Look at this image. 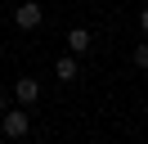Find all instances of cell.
<instances>
[{"mask_svg": "<svg viewBox=\"0 0 148 144\" xmlns=\"http://www.w3.org/2000/svg\"><path fill=\"white\" fill-rule=\"evenodd\" d=\"M5 108H9V95H5V90H0V113H5Z\"/></svg>", "mask_w": 148, "mask_h": 144, "instance_id": "ba28073f", "label": "cell"}, {"mask_svg": "<svg viewBox=\"0 0 148 144\" xmlns=\"http://www.w3.org/2000/svg\"><path fill=\"white\" fill-rule=\"evenodd\" d=\"M139 32H144V36H148V5H144V9H139Z\"/></svg>", "mask_w": 148, "mask_h": 144, "instance_id": "52a82bcc", "label": "cell"}, {"mask_svg": "<svg viewBox=\"0 0 148 144\" xmlns=\"http://www.w3.org/2000/svg\"><path fill=\"white\" fill-rule=\"evenodd\" d=\"M14 99H18L23 108H32V104L40 99V81H36V77H18V81H14Z\"/></svg>", "mask_w": 148, "mask_h": 144, "instance_id": "277c9868", "label": "cell"}, {"mask_svg": "<svg viewBox=\"0 0 148 144\" xmlns=\"http://www.w3.org/2000/svg\"><path fill=\"white\" fill-rule=\"evenodd\" d=\"M54 77H58V81H63V86H72V81H76V77H81V54H72V50H67V54H63V59H58V63H54Z\"/></svg>", "mask_w": 148, "mask_h": 144, "instance_id": "3957f363", "label": "cell"}, {"mask_svg": "<svg viewBox=\"0 0 148 144\" xmlns=\"http://www.w3.org/2000/svg\"><path fill=\"white\" fill-rule=\"evenodd\" d=\"M90 45H94V36L85 32V27H72V32H67V50H72V54H81V59H85Z\"/></svg>", "mask_w": 148, "mask_h": 144, "instance_id": "5b68a950", "label": "cell"}, {"mask_svg": "<svg viewBox=\"0 0 148 144\" xmlns=\"http://www.w3.org/2000/svg\"><path fill=\"white\" fill-rule=\"evenodd\" d=\"M130 63H135V68H148V41H139L135 50H130Z\"/></svg>", "mask_w": 148, "mask_h": 144, "instance_id": "8992f818", "label": "cell"}, {"mask_svg": "<svg viewBox=\"0 0 148 144\" xmlns=\"http://www.w3.org/2000/svg\"><path fill=\"white\" fill-rule=\"evenodd\" d=\"M0 131H5V135H9V140H27V135H32V113H27V108H5V113H0Z\"/></svg>", "mask_w": 148, "mask_h": 144, "instance_id": "6da1fadb", "label": "cell"}, {"mask_svg": "<svg viewBox=\"0 0 148 144\" xmlns=\"http://www.w3.org/2000/svg\"><path fill=\"white\" fill-rule=\"evenodd\" d=\"M40 23H45V5H36V0H23V5L14 9V27H18V32H36Z\"/></svg>", "mask_w": 148, "mask_h": 144, "instance_id": "7a4b0ae2", "label": "cell"}]
</instances>
